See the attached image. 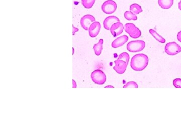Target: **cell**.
<instances>
[{
	"label": "cell",
	"mask_w": 181,
	"mask_h": 135,
	"mask_svg": "<svg viewBox=\"0 0 181 135\" xmlns=\"http://www.w3.org/2000/svg\"><path fill=\"white\" fill-rule=\"evenodd\" d=\"M150 33L156 39V40H157L159 42L161 43H164L166 42V40L164 39V38H163V37H161V36H160L154 30L150 29Z\"/></svg>",
	"instance_id": "2e32d148"
},
{
	"label": "cell",
	"mask_w": 181,
	"mask_h": 135,
	"mask_svg": "<svg viewBox=\"0 0 181 135\" xmlns=\"http://www.w3.org/2000/svg\"><path fill=\"white\" fill-rule=\"evenodd\" d=\"M120 22V20L115 16L107 17L103 22V26L106 30H109L113 24L115 22Z\"/></svg>",
	"instance_id": "8fae6325"
},
{
	"label": "cell",
	"mask_w": 181,
	"mask_h": 135,
	"mask_svg": "<svg viewBox=\"0 0 181 135\" xmlns=\"http://www.w3.org/2000/svg\"><path fill=\"white\" fill-rule=\"evenodd\" d=\"M128 40V37L127 36H122L117 38L114 41H113L111 45L113 48L116 49L123 46L127 42Z\"/></svg>",
	"instance_id": "7c38bea8"
},
{
	"label": "cell",
	"mask_w": 181,
	"mask_h": 135,
	"mask_svg": "<svg viewBox=\"0 0 181 135\" xmlns=\"http://www.w3.org/2000/svg\"><path fill=\"white\" fill-rule=\"evenodd\" d=\"M158 4L163 9H168L173 6L174 0H158Z\"/></svg>",
	"instance_id": "4fadbf2b"
},
{
	"label": "cell",
	"mask_w": 181,
	"mask_h": 135,
	"mask_svg": "<svg viewBox=\"0 0 181 135\" xmlns=\"http://www.w3.org/2000/svg\"><path fill=\"white\" fill-rule=\"evenodd\" d=\"M93 82L98 85H103L106 81L105 73L101 70H96L92 72L90 75Z\"/></svg>",
	"instance_id": "277c9868"
},
{
	"label": "cell",
	"mask_w": 181,
	"mask_h": 135,
	"mask_svg": "<svg viewBox=\"0 0 181 135\" xmlns=\"http://www.w3.org/2000/svg\"><path fill=\"white\" fill-rule=\"evenodd\" d=\"M178 6L179 9L180 10H181V0L180 1V2L179 3Z\"/></svg>",
	"instance_id": "484cf974"
},
{
	"label": "cell",
	"mask_w": 181,
	"mask_h": 135,
	"mask_svg": "<svg viewBox=\"0 0 181 135\" xmlns=\"http://www.w3.org/2000/svg\"><path fill=\"white\" fill-rule=\"evenodd\" d=\"M123 30H124V26L120 22H115L113 24L110 29L111 33L114 37L120 35L123 32Z\"/></svg>",
	"instance_id": "ba28073f"
},
{
	"label": "cell",
	"mask_w": 181,
	"mask_h": 135,
	"mask_svg": "<svg viewBox=\"0 0 181 135\" xmlns=\"http://www.w3.org/2000/svg\"><path fill=\"white\" fill-rule=\"evenodd\" d=\"M77 87V85H76V83L75 81L74 80V79L72 80V88H76Z\"/></svg>",
	"instance_id": "cb8c5ba5"
},
{
	"label": "cell",
	"mask_w": 181,
	"mask_h": 135,
	"mask_svg": "<svg viewBox=\"0 0 181 135\" xmlns=\"http://www.w3.org/2000/svg\"><path fill=\"white\" fill-rule=\"evenodd\" d=\"M114 63L115 66L113 67V69L119 74L124 73L127 66L126 62L121 60L117 59L115 61Z\"/></svg>",
	"instance_id": "9c48e42d"
},
{
	"label": "cell",
	"mask_w": 181,
	"mask_h": 135,
	"mask_svg": "<svg viewBox=\"0 0 181 135\" xmlns=\"http://www.w3.org/2000/svg\"><path fill=\"white\" fill-rule=\"evenodd\" d=\"M72 34L73 35L75 34V33L79 31V29L78 28H76L74 25H72Z\"/></svg>",
	"instance_id": "7402d4cb"
},
{
	"label": "cell",
	"mask_w": 181,
	"mask_h": 135,
	"mask_svg": "<svg viewBox=\"0 0 181 135\" xmlns=\"http://www.w3.org/2000/svg\"><path fill=\"white\" fill-rule=\"evenodd\" d=\"M96 0H82L83 6L86 9H90L93 6Z\"/></svg>",
	"instance_id": "ac0fdd59"
},
{
	"label": "cell",
	"mask_w": 181,
	"mask_h": 135,
	"mask_svg": "<svg viewBox=\"0 0 181 135\" xmlns=\"http://www.w3.org/2000/svg\"><path fill=\"white\" fill-rule=\"evenodd\" d=\"M117 5L113 0H107L102 4L101 9L102 11L106 14H111L116 11Z\"/></svg>",
	"instance_id": "5b68a950"
},
{
	"label": "cell",
	"mask_w": 181,
	"mask_h": 135,
	"mask_svg": "<svg viewBox=\"0 0 181 135\" xmlns=\"http://www.w3.org/2000/svg\"><path fill=\"white\" fill-rule=\"evenodd\" d=\"M138 85L137 83L135 82H129L125 85L123 86V88H138Z\"/></svg>",
	"instance_id": "ffe728a7"
},
{
	"label": "cell",
	"mask_w": 181,
	"mask_h": 135,
	"mask_svg": "<svg viewBox=\"0 0 181 135\" xmlns=\"http://www.w3.org/2000/svg\"><path fill=\"white\" fill-rule=\"evenodd\" d=\"M101 26L99 22H93L89 28V34L91 38H95L99 34L100 31Z\"/></svg>",
	"instance_id": "30bf717a"
},
{
	"label": "cell",
	"mask_w": 181,
	"mask_h": 135,
	"mask_svg": "<svg viewBox=\"0 0 181 135\" xmlns=\"http://www.w3.org/2000/svg\"><path fill=\"white\" fill-rule=\"evenodd\" d=\"M105 88H114V87H113V86H111V85H108V86L105 87Z\"/></svg>",
	"instance_id": "d4e9b609"
},
{
	"label": "cell",
	"mask_w": 181,
	"mask_h": 135,
	"mask_svg": "<svg viewBox=\"0 0 181 135\" xmlns=\"http://www.w3.org/2000/svg\"><path fill=\"white\" fill-rule=\"evenodd\" d=\"M173 85L176 88H181V79L177 78L173 80Z\"/></svg>",
	"instance_id": "44dd1931"
},
{
	"label": "cell",
	"mask_w": 181,
	"mask_h": 135,
	"mask_svg": "<svg viewBox=\"0 0 181 135\" xmlns=\"http://www.w3.org/2000/svg\"><path fill=\"white\" fill-rule=\"evenodd\" d=\"M124 29L130 37L133 39H137L142 35V32L139 29L136 27L132 23H127L124 26Z\"/></svg>",
	"instance_id": "3957f363"
},
{
	"label": "cell",
	"mask_w": 181,
	"mask_h": 135,
	"mask_svg": "<svg viewBox=\"0 0 181 135\" xmlns=\"http://www.w3.org/2000/svg\"><path fill=\"white\" fill-rule=\"evenodd\" d=\"M177 39L179 42H181V31L179 32L177 35Z\"/></svg>",
	"instance_id": "603a6c76"
},
{
	"label": "cell",
	"mask_w": 181,
	"mask_h": 135,
	"mask_svg": "<svg viewBox=\"0 0 181 135\" xmlns=\"http://www.w3.org/2000/svg\"><path fill=\"white\" fill-rule=\"evenodd\" d=\"M124 17L126 20H128V21H130V20L136 21L137 19L136 15H135V14L132 13L131 11L125 12L124 13Z\"/></svg>",
	"instance_id": "e0dca14e"
},
{
	"label": "cell",
	"mask_w": 181,
	"mask_h": 135,
	"mask_svg": "<svg viewBox=\"0 0 181 135\" xmlns=\"http://www.w3.org/2000/svg\"><path fill=\"white\" fill-rule=\"evenodd\" d=\"M74 48H72V55H74Z\"/></svg>",
	"instance_id": "4316f807"
},
{
	"label": "cell",
	"mask_w": 181,
	"mask_h": 135,
	"mask_svg": "<svg viewBox=\"0 0 181 135\" xmlns=\"http://www.w3.org/2000/svg\"><path fill=\"white\" fill-rule=\"evenodd\" d=\"M129 9H130V11L132 13H133L135 15L139 14L142 12V7L137 4H133L131 5H130Z\"/></svg>",
	"instance_id": "9a60e30c"
},
{
	"label": "cell",
	"mask_w": 181,
	"mask_h": 135,
	"mask_svg": "<svg viewBox=\"0 0 181 135\" xmlns=\"http://www.w3.org/2000/svg\"><path fill=\"white\" fill-rule=\"evenodd\" d=\"M96 21L95 17L91 15H86L81 19L80 24L83 28L85 30L88 31L90 25Z\"/></svg>",
	"instance_id": "52a82bcc"
},
{
	"label": "cell",
	"mask_w": 181,
	"mask_h": 135,
	"mask_svg": "<svg viewBox=\"0 0 181 135\" xmlns=\"http://www.w3.org/2000/svg\"><path fill=\"white\" fill-rule=\"evenodd\" d=\"M164 51L168 55L174 56L181 52V47L175 42L168 43L166 44Z\"/></svg>",
	"instance_id": "8992f818"
},
{
	"label": "cell",
	"mask_w": 181,
	"mask_h": 135,
	"mask_svg": "<svg viewBox=\"0 0 181 135\" xmlns=\"http://www.w3.org/2000/svg\"><path fill=\"white\" fill-rule=\"evenodd\" d=\"M146 47V43L142 40L131 41L127 45V49L130 52L136 53L142 51Z\"/></svg>",
	"instance_id": "7a4b0ae2"
},
{
	"label": "cell",
	"mask_w": 181,
	"mask_h": 135,
	"mask_svg": "<svg viewBox=\"0 0 181 135\" xmlns=\"http://www.w3.org/2000/svg\"><path fill=\"white\" fill-rule=\"evenodd\" d=\"M103 40H100L99 42L97 44L94 45L93 49L95 52V55L97 56H100L101 54L102 53V50H103Z\"/></svg>",
	"instance_id": "5bb4252c"
},
{
	"label": "cell",
	"mask_w": 181,
	"mask_h": 135,
	"mask_svg": "<svg viewBox=\"0 0 181 135\" xmlns=\"http://www.w3.org/2000/svg\"><path fill=\"white\" fill-rule=\"evenodd\" d=\"M118 60H121L126 62L127 64H128L129 60V55L126 52H123L119 55Z\"/></svg>",
	"instance_id": "d6986e66"
},
{
	"label": "cell",
	"mask_w": 181,
	"mask_h": 135,
	"mask_svg": "<svg viewBox=\"0 0 181 135\" xmlns=\"http://www.w3.org/2000/svg\"><path fill=\"white\" fill-rule=\"evenodd\" d=\"M149 58L144 54H138L132 58L130 66L136 71L143 70L148 65Z\"/></svg>",
	"instance_id": "6da1fadb"
}]
</instances>
